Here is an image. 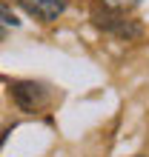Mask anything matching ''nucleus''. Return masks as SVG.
<instances>
[{"instance_id":"obj_2","label":"nucleus","mask_w":149,"mask_h":157,"mask_svg":"<svg viewBox=\"0 0 149 157\" xmlns=\"http://www.w3.org/2000/svg\"><path fill=\"white\" fill-rule=\"evenodd\" d=\"M95 20L103 26V29H109V32H115L118 37H138L141 34V29H138L135 23H129V20H123V17L118 14V9H95Z\"/></svg>"},{"instance_id":"obj_1","label":"nucleus","mask_w":149,"mask_h":157,"mask_svg":"<svg viewBox=\"0 0 149 157\" xmlns=\"http://www.w3.org/2000/svg\"><path fill=\"white\" fill-rule=\"evenodd\" d=\"M12 94H14V103L23 109V112H37V109L46 106V94L43 86H37V83H14L12 86Z\"/></svg>"},{"instance_id":"obj_5","label":"nucleus","mask_w":149,"mask_h":157,"mask_svg":"<svg viewBox=\"0 0 149 157\" xmlns=\"http://www.w3.org/2000/svg\"><path fill=\"white\" fill-rule=\"evenodd\" d=\"M103 3H106L109 9H118V12H126V9L138 6V3H141V0H103Z\"/></svg>"},{"instance_id":"obj_4","label":"nucleus","mask_w":149,"mask_h":157,"mask_svg":"<svg viewBox=\"0 0 149 157\" xmlns=\"http://www.w3.org/2000/svg\"><path fill=\"white\" fill-rule=\"evenodd\" d=\"M17 26H20V20L14 17V12H12L9 6L0 3V37H3V32H6V29H17Z\"/></svg>"},{"instance_id":"obj_3","label":"nucleus","mask_w":149,"mask_h":157,"mask_svg":"<svg viewBox=\"0 0 149 157\" xmlns=\"http://www.w3.org/2000/svg\"><path fill=\"white\" fill-rule=\"evenodd\" d=\"M14 3H20L29 14H34L37 20H43V23L58 20L63 14V9H66V0H14Z\"/></svg>"}]
</instances>
